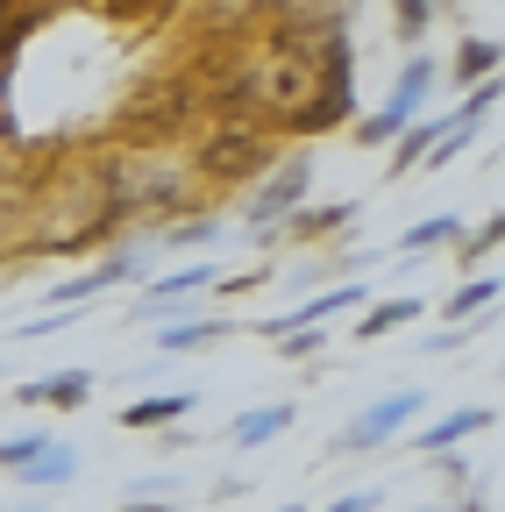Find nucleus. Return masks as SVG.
<instances>
[{
    "label": "nucleus",
    "mask_w": 505,
    "mask_h": 512,
    "mask_svg": "<svg viewBox=\"0 0 505 512\" xmlns=\"http://www.w3.org/2000/svg\"><path fill=\"white\" fill-rule=\"evenodd\" d=\"M498 299H505V278H491V271H470V278L456 285V299L441 306V313H449V320H463V328H477V320H484V306H498Z\"/></svg>",
    "instance_id": "ddd939ff"
},
{
    "label": "nucleus",
    "mask_w": 505,
    "mask_h": 512,
    "mask_svg": "<svg viewBox=\"0 0 505 512\" xmlns=\"http://www.w3.org/2000/svg\"><path fill=\"white\" fill-rule=\"evenodd\" d=\"M278 512H299V505H278Z\"/></svg>",
    "instance_id": "c85d7f7f"
},
{
    "label": "nucleus",
    "mask_w": 505,
    "mask_h": 512,
    "mask_svg": "<svg viewBox=\"0 0 505 512\" xmlns=\"http://www.w3.org/2000/svg\"><path fill=\"white\" fill-rule=\"evenodd\" d=\"M278 349H285V356H299V363H306V356H321V349H328V328H299V335H285V342H278Z\"/></svg>",
    "instance_id": "393cba45"
},
{
    "label": "nucleus",
    "mask_w": 505,
    "mask_h": 512,
    "mask_svg": "<svg viewBox=\"0 0 505 512\" xmlns=\"http://www.w3.org/2000/svg\"><path fill=\"white\" fill-rule=\"evenodd\" d=\"M271 150L257 143V136H242V128H235V136H214L207 150H200V171L207 178H242V171H257Z\"/></svg>",
    "instance_id": "0eeeda50"
},
{
    "label": "nucleus",
    "mask_w": 505,
    "mask_h": 512,
    "mask_svg": "<svg viewBox=\"0 0 505 512\" xmlns=\"http://www.w3.org/2000/svg\"><path fill=\"white\" fill-rule=\"evenodd\" d=\"M36 22H50V8H0V64L36 36Z\"/></svg>",
    "instance_id": "a211bd4d"
},
{
    "label": "nucleus",
    "mask_w": 505,
    "mask_h": 512,
    "mask_svg": "<svg viewBox=\"0 0 505 512\" xmlns=\"http://www.w3.org/2000/svg\"><path fill=\"white\" fill-rule=\"evenodd\" d=\"M377 505H385V491H349V498H335L321 512H377Z\"/></svg>",
    "instance_id": "a878e982"
},
{
    "label": "nucleus",
    "mask_w": 505,
    "mask_h": 512,
    "mask_svg": "<svg viewBox=\"0 0 505 512\" xmlns=\"http://www.w3.org/2000/svg\"><path fill=\"white\" fill-rule=\"evenodd\" d=\"M306 185H313V157L299 150V157H285V164H278V171H271V178L257 185V200H249V207H242V221H249V228H257V235H271V228H285V221H292V214L306 207Z\"/></svg>",
    "instance_id": "7ed1b4c3"
},
{
    "label": "nucleus",
    "mask_w": 505,
    "mask_h": 512,
    "mask_svg": "<svg viewBox=\"0 0 505 512\" xmlns=\"http://www.w3.org/2000/svg\"><path fill=\"white\" fill-rule=\"evenodd\" d=\"M434 128H441V121H413L406 136H399V150H392V178H406V171H420V164H427V150H434Z\"/></svg>",
    "instance_id": "6ab92c4d"
},
{
    "label": "nucleus",
    "mask_w": 505,
    "mask_h": 512,
    "mask_svg": "<svg viewBox=\"0 0 505 512\" xmlns=\"http://www.w3.org/2000/svg\"><path fill=\"white\" fill-rule=\"evenodd\" d=\"M349 214H356V207H299L292 228H299V235H328V228H342Z\"/></svg>",
    "instance_id": "5701e85b"
},
{
    "label": "nucleus",
    "mask_w": 505,
    "mask_h": 512,
    "mask_svg": "<svg viewBox=\"0 0 505 512\" xmlns=\"http://www.w3.org/2000/svg\"><path fill=\"white\" fill-rule=\"evenodd\" d=\"M498 242H505V214H484L477 228H463V242H456V264H463V271H477Z\"/></svg>",
    "instance_id": "f3484780"
},
{
    "label": "nucleus",
    "mask_w": 505,
    "mask_h": 512,
    "mask_svg": "<svg viewBox=\"0 0 505 512\" xmlns=\"http://www.w3.org/2000/svg\"><path fill=\"white\" fill-rule=\"evenodd\" d=\"M392 22H399V29H392L399 43H420V36H427V22H434V8H427V0H399Z\"/></svg>",
    "instance_id": "412c9836"
},
{
    "label": "nucleus",
    "mask_w": 505,
    "mask_h": 512,
    "mask_svg": "<svg viewBox=\"0 0 505 512\" xmlns=\"http://www.w3.org/2000/svg\"><path fill=\"white\" fill-rule=\"evenodd\" d=\"M72 477H79V448H72V441H50L43 456H36V463H29L22 477H15V484H29L36 498H50V491H65Z\"/></svg>",
    "instance_id": "1a4fd4ad"
},
{
    "label": "nucleus",
    "mask_w": 505,
    "mask_h": 512,
    "mask_svg": "<svg viewBox=\"0 0 505 512\" xmlns=\"http://www.w3.org/2000/svg\"><path fill=\"white\" fill-rule=\"evenodd\" d=\"M185 413H193V392H150L136 406H121V427H129V434H157V427H171Z\"/></svg>",
    "instance_id": "9b49d317"
},
{
    "label": "nucleus",
    "mask_w": 505,
    "mask_h": 512,
    "mask_svg": "<svg viewBox=\"0 0 505 512\" xmlns=\"http://www.w3.org/2000/svg\"><path fill=\"white\" fill-rule=\"evenodd\" d=\"M214 278H221L214 264H185V271H164V278L150 285V299H143V306H178V299H193V292H207Z\"/></svg>",
    "instance_id": "2eb2a0df"
},
{
    "label": "nucleus",
    "mask_w": 505,
    "mask_h": 512,
    "mask_svg": "<svg viewBox=\"0 0 505 512\" xmlns=\"http://www.w3.org/2000/svg\"><path fill=\"white\" fill-rule=\"evenodd\" d=\"M22 406H50V413H79L93 399V370H50V377H29L15 384Z\"/></svg>",
    "instance_id": "39448f33"
},
{
    "label": "nucleus",
    "mask_w": 505,
    "mask_h": 512,
    "mask_svg": "<svg viewBox=\"0 0 505 512\" xmlns=\"http://www.w3.org/2000/svg\"><path fill=\"white\" fill-rule=\"evenodd\" d=\"M484 79H505V43H491V36H463L449 86H484Z\"/></svg>",
    "instance_id": "9d476101"
},
{
    "label": "nucleus",
    "mask_w": 505,
    "mask_h": 512,
    "mask_svg": "<svg viewBox=\"0 0 505 512\" xmlns=\"http://www.w3.org/2000/svg\"><path fill=\"white\" fill-rule=\"evenodd\" d=\"M121 512H171V477H143Z\"/></svg>",
    "instance_id": "4be33fe9"
},
{
    "label": "nucleus",
    "mask_w": 505,
    "mask_h": 512,
    "mask_svg": "<svg viewBox=\"0 0 505 512\" xmlns=\"http://www.w3.org/2000/svg\"><path fill=\"white\" fill-rule=\"evenodd\" d=\"M0 384H8V363H0Z\"/></svg>",
    "instance_id": "cd10ccee"
},
{
    "label": "nucleus",
    "mask_w": 505,
    "mask_h": 512,
    "mask_svg": "<svg viewBox=\"0 0 505 512\" xmlns=\"http://www.w3.org/2000/svg\"><path fill=\"white\" fill-rule=\"evenodd\" d=\"M143 271H150V256H143V249H114L107 264H93V271H79V278L57 285V306H86V299H100L107 285H136Z\"/></svg>",
    "instance_id": "20e7f679"
},
{
    "label": "nucleus",
    "mask_w": 505,
    "mask_h": 512,
    "mask_svg": "<svg viewBox=\"0 0 505 512\" xmlns=\"http://www.w3.org/2000/svg\"><path fill=\"white\" fill-rule=\"evenodd\" d=\"M484 427H491V406H456V413H441L434 427H420L413 448H420V456H449V448H463V441L484 434Z\"/></svg>",
    "instance_id": "423d86ee"
},
{
    "label": "nucleus",
    "mask_w": 505,
    "mask_h": 512,
    "mask_svg": "<svg viewBox=\"0 0 505 512\" xmlns=\"http://www.w3.org/2000/svg\"><path fill=\"white\" fill-rule=\"evenodd\" d=\"M43 448H50V427H29V434H8V441H0V470H8V477H22L36 456H43Z\"/></svg>",
    "instance_id": "aec40b11"
},
{
    "label": "nucleus",
    "mask_w": 505,
    "mask_h": 512,
    "mask_svg": "<svg viewBox=\"0 0 505 512\" xmlns=\"http://www.w3.org/2000/svg\"><path fill=\"white\" fill-rule=\"evenodd\" d=\"M456 242H463V221L456 214H427V221H413L399 235V264H420V249H456Z\"/></svg>",
    "instance_id": "4468645a"
},
{
    "label": "nucleus",
    "mask_w": 505,
    "mask_h": 512,
    "mask_svg": "<svg viewBox=\"0 0 505 512\" xmlns=\"http://www.w3.org/2000/svg\"><path fill=\"white\" fill-rule=\"evenodd\" d=\"M193 242H221V221H178V228H164V249H193Z\"/></svg>",
    "instance_id": "b1692460"
},
{
    "label": "nucleus",
    "mask_w": 505,
    "mask_h": 512,
    "mask_svg": "<svg viewBox=\"0 0 505 512\" xmlns=\"http://www.w3.org/2000/svg\"><path fill=\"white\" fill-rule=\"evenodd\" d=\"M420 313H427V306H420V299H406V292H399V299H377V306L356 320V335H363V342H377V335L406 328V320H420Z\"/></svg>",
    "instance_id": "dca6fc26"
},
{
    "label": "nucleus",
    "mask_w": 505,
    "mask_h": 512,
    "mask_svg": "<svg viewBox=\"0 0 505 512\" xmlns=\"http://www.w3.org/2000/svg\"><path fill=\"white\" fill-rule=\"evenodd\" d=\"M221 335H235L228 313H193V320H171V328H157V349H164V356H185V349H207V342H221Z\"/></svg>",
    "instance_id": "6e6552de"
},
{
    "label": "nucleus",
    "mask_w": 505,
    "mask_h": 512,
    "mask_svg": "<svg viewBox=\"0 0 505 512\" xmlns=\"http://www.w3.org/2000/svg\"><path fill=\"white\" fill-rule=\"evenodd\" d=\"M434 79H441V64H434L427 50H413V57H406V72H399L392 93H385V107L356 121V143H370V150H377V143H399L406 128L420 121V107L434 100Z\"/></svg>",
    "instance_id": "f257e3e1"
},
{
    "label": "nucleus",
    "mask_w": 505,
    "mask_h": 512,
    "mask_svg": "<svg viewBox=\"0 0 505 512\" xmlns=\"http://www.w3.org/2000/svg\"><path fill=\"white\" fill-rule=\"evenodd\" d=\"M285 427H292V406H285V399H278V406H249V413H235L228 448H271Z\"/></svg>",
    "instance_id": "f8f14e48"
},
{
    "label": "nucleus",
    "mask_w": 505,
    "mask_h": 512,
    "mask_svg": "<svg viewBox=\"0 0 505 512\" xmlns=\"http://www.w3.org/2000/svg\"><path fill=\"white\" fill-rule=\"evenodd\" d=\"M463 342H470V328H434V335H427L434 356H441V349H463Z\"/></svg>",
    "instance_id": "bb28decb"
},
{
    "label": "nucleus",
    "mask_w": 505,
    "mask_h": 512,
    "mask_svg": "<svg viewBox=\"0 0 505 512\" xmlns=\"http://www.w3.org/2000/svg\"><path fill=\"white\" fill-rule=\"evenodd\" d=\"M427 399L420 392H392V399H377V406H363L349 427H335V441H328V456H370V448H392L406 427H413V413H420Z\"/></svg>",
    "instance_id": "f03ea898"
}]
</instances>
